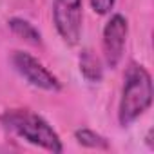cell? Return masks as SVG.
<instances>
[{"instance_id":"obj_1","label":"cell","mask_w":154,"mask_h":154,"mask_svg":"<svg viewBox=\"0 0 154 154\" xmlns=\"http://www.w3.org/2000/svg\"><path fill=\"white\" fill-rule=\"evenodd\" d=\"M0 123L6 131L35 147L53 154L63 152V143L53 125L29 109H9L0 114Z\"/></svg>"},{"instance_id":"obj_2","label":"cell","mask_w":154,"mask_h":154,"mask_svg":"<svg viewBox=\"0 0 154 154\" xmlns=\"http://www.w3.org/2000/svg\"><path fill=\"white\" fill-rule=\"evenodd\" d=\"M152 78L150 72L136 62H131L123 74V87L118 103V123L129 127L152 105Z\"/></svg>"},{"instance_id":"obj_3","label":"cell","mask_w":154,"mask_h":154,"mask_svg":"<svg viewBox=\"0 0 154 154\" xmlns=\"http://www.w3.org/2000/svg\"><path fill=\"white\" fill-rule=\"evenodd\" d=\"M53 24L63 44L76 45L82 36L84 0H53Z\"/></svg>"},{"instance_id":"obj_4","label":"cell","mask_w":154,"mask_h":154,"mask_svg":"<svg viewBox=\"0 0 154 154\" xmlns=\"http://www.w3.org/2000/svg\"><path fill=\"white\" fill-rule=\"evenodd\" d=\"M11 65L29 85L42 89V91H47V93L62 91V82L58 80V76L53 74L33 54H29L26 51H13L11 53Z\"/></svg>"},{"instance_id":"obj_5","label":"cell","mask_w":154,"mask_h":154,"mask_svg":"<svg viewBox=\"0 0 154 154\" xmlns=\"http://www.w3.org/2000/svg\"><path fill=\"white\" fill-rule=\"evenodd\" d=\"M129 36V20L122 13L111 15L105 22L102 31V51H103V63L111 69H116L123 60L125 45Z\"/></svg>"},{"instance_id":"obj_6","label":"cell","mask_w":154,"mask_h":154,"mask_svg":"<svg viewBox=\"0 0 154 154\" xmlns=\"http://www.w3.org/2000/svg\"><path fill=\"white\" fill-rule=\"evenodd\" d=\"M78 67H80V72L82 76L91 82V84H100L103 80V62L102 58L89 47L82 49L80 51V56H78Z\"/></svg>"},{"instance_id":"obj_7","label":"cell","mask_w":154,"mask_h":154,"mask_svg":"<svg viewBox=\"0 0 154 154\" xmlns=\"http://www.w3.org/2000/svg\"><path fill=\"white\" fill-rule=\"evenodd\" d=\"M8 27L11 29V33L18 38H22L24 42L31 44V45H40L42 44V33L26 18L20 17H13L8 20Z\"/></svg>"},{"instance_id":"obj_8","label":"cell","mask_w":154,"mask_h":154,"mask_svg":"<svg viewBox=\"0 0 154 154\" xmlns=\"http://www.w3.org/2000/svg\"><path fill=\"white\" fill-rule=\"evenodd\" d=\"M74 140L78 145H82L85 149H94V150H109L111 149L109 140L105 136L98 134L96 131H91V129H76Z\"/></svg>"},{"instance_id":"obj_9","label":"cell","mask_w":154,"mask_h":154,"mask_svg":"<svg viewBox=\"0 0 154 154\" xmlns=\"http://www.w3.org/2000/svg\"><path fill=\"white\" fill-rule=\"evenodd\" d=\"M116 4V0H89V6L96 15H109Z\"/></svg>"}]
</instances>
